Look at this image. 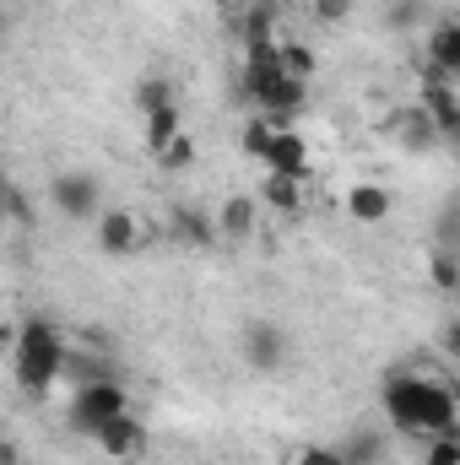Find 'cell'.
Masks as SVG:
<instances>
[{
  "label": "cell",
  "mask_w": 460,
  "mask_h": 465,
  "mask_svg": "<svg viewBox=\"0 0 460 465\" xmlns=\"http://www.w3.org/2000/svg\"><path fill=\"white\" fill-rule=\"evenodd\" d=\"M428 65L445 71V76H460V22H434L428 27Z\"/></svg>",
  "instance_id": "4fadbf2b"
},
{
  "label": "cell",
  "mask_w": 460,
  "mask_h": 465,
  "mask_svg": "<svg viewBox=\"0 0 460 465\" xmlns=\"http://www.w3.org/2000/svg\"><path fill=\"white\" fill-rule=\"evenodd\" d=\"M135 243H141V223L130 212H104L98 217V249L104 254H130Z\"/></svg>",
  "instance_id": "7c38bea8"
},
{
  "label": "cell",
  "mask_w": 460,
  "mask_h": 465,
  "mask_svg": "<svg viewBox=\"0 0 460 465\" xmlns=\"http://www.w3.org/2000/svg\"><path fill=\"white\" fill-rule=\"evenodd\" d=\"M125 411H130V395H125V384H119V379H87V384H76L65 422H71V433L98 439V433H104L115 417H125Z\"/></svg>",
  "instance_id": "3957f363"
},
{
  "label": "cell",
  "mask_w": 460,
  "mask_h": 465,
  "mask_svg": "<svg viewBox=\"0 0 460 465\" xmlns=\"http://www.w3.org/2000/svg\"><path fill=\"white\" fill-rule=\"evenodd\" d=\"M174 104V82L168 76H141L135 82V109L141 114H157V109H168Z\"/></svg>",
  "instance_id": "7402d4cb"
},
{
  "label": "cell",
  "mask_w": 460,
  "mask_h": 465,
  "mask_svg": "<svg viewBox=\"0 0 460 465\" xmlns=\"http://www.w3.org/2000/svg\"><path fill=\"white\" fill-rule=\"evenodd\" d=\"M390 212H395V195H390L385 184H352V190H346V217H352V223L379 228Z\"/></svg>",
  "instance_id": "30bf717a"
},
{
  "label": "cell",
  "mask_w": 460,
  "mask_h": 465,
  "mask_svg": "<svg viewBox=\"0 0 460 465\" xmlns=\"http://www.w3.org/2000/svg\"><path fill=\"white\" fill-rule=\"evenodd\" d=\"M271 141H276V124L265 114H255L244 124V135H238V146H244V157H255V163H265L271 157Z\"/></svg>",
  "instance_id": "ffe728a7"
},
{
  "label": "cell",
  "mask_w": 460,
  "mask_h": 465,
  "mask_svg": "<svg viewBox=\"0 0 460 465\" xmlns=\"http://www.w3.org/2000/svg\"><path fill=\"white\" fill-rule=\"evenodd\" d=\"M293 465H342V450H331V444H304Z\"/></svg>",
  "instance_id": "f1b7e54d"
},
{
  "label": "cell",
  "mask_w": 460,
  "mask_h": 465,
  "mask_svg": "<svg viewBox=\"0 0 460 465\" xmlns=\"http://www.w3.org/2000/svg\"><path fill=\"white\" fill-rule=\"evenodd\" d=\"M174 135H185V119H179V104H168V109H157V114H146V146L152 152H163Z\"/></svg>",
  "instance_id": "d6986e66"
},
{
  "label": "cell",
  "mask_w": 460,
  "mask_h": 465,
  "mask_svg": "<svg viewBox=\"0 0 460 465\" xmlns=\"http://www.w3.org/2000/svg\"><path fill=\"white\" fill-rule=\"evenodd\" d=\"M423 465H460V428L434 433V439H428V455H423Z\"/></svg>",
  "instance_id": "cb8c5ba5"
},
{
  "label": "cell",
  "mask_w": 460,
  "mask_h": 465,
  "mask_svg": "<svg viewBox=\"0 0 460 465\" xmlns=\"http://www.w3.org/2000/svg\"><path fill=\"white\" fill-rule=\"evenodd\" d=\"M428 276H434L439 292H460V249H439V243H434V254H428Z\"/></svg>",
  "instance_id": "44dd1931"
},
{
  "label": "cell",
  "mask_w": 460,
  "mask_h": 465,
  "mask_svg": "<svg viewBox=\"0 0 460 465\" xmlns=\"http://www.w3.org/2000/svg\"><path fill=\"white\" fill-rule=\"evenodd\" d=\"M244 362H249L255 373H282V362H287V336H282V325L249 320V325H244Z\"/></svg>",
  "instance_id": "ba28073f"
},
{
  "label": "cell",
  "mask_w": 460,
  "mask_h": 465,
  "mask_svg": "<svg viewBox=\"0 0 460 465\" xmlns=\"http://www.w3.org/2000/svg\"><path fill=\"white\" fill-rule=\"evenodd\" d=\"M271 27H276V0H249L244 16H238L244 49H249V44H271Z\"/></svg>",
  "instance_id": "e0dca14e"
},
{
  "label": "cell",
  "mask_w": 460,
  "mask_h": 465,
  "mask_svg": "<svg viewBox=\"0 0 460 465\" xmlns=\"http://www.w3.org/2000/svg\"><path fill=\"white\" fill-rule=\"evenodd\" d=\"M65 341H60V331L38 314V320H22V331H16V384L22 390H33V395H44L60 373H65Z\"/></svg>",
  "instance_id": "7a4b0ae2"
},
{
  "label": "cell",
  "mask_w": 460,
  "mask_h": 465,
  "mask_svg": "<svg viewBox=\"0 0 460 465\" xmlns=\"http://www.w3.org/2000/svg\"><path fill=\"white\" fill-rule=\"evenodd\" d=\"M174 232L185 238V243H217V217H206L201 206H174Z\"/></svg>",
  "instance_id": "ac0fdd59"
},
{
  "label": "cell",
  "mask_w": 460,
  "mask_h": 465,
  "mask_svg": "<svg viewBox=\"0 0 460 465\" xmlns=\"http://www.w3.org/2000/svg\"><path fill=\"white\" fill-rule=\"evenodd\" d=\"M217 232H223L228 243H244V238L255 232V201H249V195H228L223 212H217Z\"/></svg>",
  "instance_id": "9a60e30c"
},
{
  "label": "cell",
  "mask_w": 460,
  "mask_h": 465,
  "mask_svg": "<svg viewBox=\"0 0 460 465\" xmlns=\"http://www.w3.org/2000/svg\"><path fill=\"white\" fill-rule=\"evenodd\" d=\"M228 5H238V0H228ZM244 5H249V0H244Z\"/></svg>",
  "instance_id": "4dcf8cb0"
},
{
  "label": "cell",
  "mask_w": 460,
  "mask_h": 465,
  "mask_svg": "<svg viewBox=\"0 0 460 465\" xmlns=\"http://www.w3.org/2000/svg\"><path fill=\"white\" fill-rule=\"evenodd\" d=\"M260 201H265L271 212H282V217H298V212H304V179L265 173V184H260Z\"/></svg>",
  "instance_id": "5bb4252c"
},
{
  "label": "cell",
  "mask_w": 460,
  "mask_h": 465,
  "mask_svg": "<svg viewBox=\"0 0 460 465\" xmlns=\"http://www.w3.org/2000/svg\"><path fill=\"white\" fill-rule=\"evenodd\" d=\"M265 173H287V179H309V146L298 130H276L271 141V157H265Z\"/></svg>",
  "instance_id": "8fae6325"
},
{
  "label": "cell",
  "mask_w": 460,
  "mask_h": 465,
  "mask_svg": "<svg viewBox=\"0 0 460 465\" xmlns=\"http://www.w3.org/2000/svg\"><path fill=\"white\" fill-rule=\"evenodd\" d=\"M49 201H55V212L60 217H71V223H93L98 217V201H104V184H98V173H55L49 179Z\"/></svg>",
  "instance_id": "277c9868"
},
{
  "label": "cell",
  "mask_w": 460,
  "mask_h": 465,
  "mask_svg": "<svg viewBox=\"0 0 460 465\" xmlns=\"http://www.w3.org/2000/svg\"><path fill=\"white\" fill-rule=\"evenodd\" d=\"M282 60H287V76H298V82L315 76V49H309V44H287Z\"/></svg>",
  "instance_id": "484cf974"
},
{
  "label": "cell",
  "mask_w": 460,
  "mask_h": 465,
  "mask_svg": "<svg viewBox=\"0 0 460 465\" xmlns=\"http://www.w3.org/2000/svg\"><path fill=\"white\" fill-rule=\"evenodd\" d=\"M5 212H11V223H16V228H33V206H27V190H22V184H11V190H5Z\"/></svg>",
  "instance_id": "4316f807"
},
{
  "label": "cell",
  "mask_w": 460,
  "mask_h": 465,
  "mask_svg": "<svg viewBox=\"0 0 460 465\" xmlns=\"http://www.w3.org/2000/svg\"><path fill=\"white\" fill-rule=\"evenodd\" d=\"M352 5H357V0H315V22L336 27V22H346V16H352Z\"/></svg>",
  "instance_id": "83f0119b"
},
{
  "label": "cell",
  "mask_w": 460,
  "mask_h": 465,
  "mask_svg": "<svg viewBox=\"0 0 460 465\" xmlns=\"http://www.w3.org/2000/svg\"><path fill=\"white\" fill-rule=\"evenodd\" d=\"M439 341H445V351L460 362V320H450V325H445V336H439Z\"/></svg>",
  "instance_id": "f546056e"
},
{
  "label": "cell",
  "mask_w": 460,
  "mask_h": 465,
  "mask_svg": "<svg viewBox=\"0 0 460 465\" xmlns=\"http://www.w3.org/2000/svg\"><path fill=\"white\" fill-rule=\"evenodd\" d=\"M385 22H390L395 33L417 27V22H423V0H385Z\"/></svg>",
  "instance_id": "d4e9b609"
},
{
  "label": "cell",
  "mask_w": 460,
  "mask_h": 465,
  "mask_svg": "<svg viewBox=\"0 0 460 465\" xmlns=\"http://www.w3.org/2000/svg\"><path fill=\"white\" fill-rule=\"evenodd\" d=\"M98 450H104L109 460H119V465H135V460H146L152 433H146V422H141L135 411H125V417H115V422L98 433Z\"/></svg>",
  "instance_id": "52a82bcc"
},
{
  "label": "cell",
  "mask_w": 460,
  "mask_h": 465,
  "mask_svg": "<svg viewBox=\"0 0 460 465\" xmlns=\"http://www.w3.org/2000/svg\"><path fill=\"white\" fill-rule=\"evenodd\" d=\"M336 450H342V465H379V460H385V433L357 428V433H346Z\"/></svg>",
  "instance_id": "2e32d148"
},
{
  "label": "cell",
  "mask_w": 460,
  "mask_h": 465,
  "mask_svg": "<svg viewBox=\"0 0 460 465\" xmlns=\"http://www.w3.org/2000/svg\"><path fill=\"white\" fill-rule=\"evenodd\" d=\"M282 82H287V60H282V49H276V44H249V49H244V98L260 109Z\"/></svg>",
  "instance_id": "5b68a950"
},
{
  "label": "cell",
  "mask_w": 460,
  "mask_h": 465,
  "mask_svg": "<svg viewBox=\"0 0 460 465\" xmlns=\"http://www.w3.org/2000/svg\"><path fill=\"white\" fill-rule=\"evenodd\" d=\"M152 157H157V168H163V173H179V168H190V163H195V141H190V135H174V141H168L163 152H152Z\"/></svg>",
  "instance_id": "603a6c76"
},
{
  "label": "cell",
  "mask_w": 460,
  "mask_h": 465,
  "mask_svg": "<svg viewBox=\"0 0 460 465\" xmlns=\"http://www.w3.org/2000/svg\"><path fill=\"white\" fill-rule=\"evenodd\" d=\"M428 114H434V124H439V135L445 141H460V98L450 93V76L445 71H423V98H417Z\"/></svg>",
  "instance_id": "9c48e42d"
},
{
  "label": "cell",
  "mask_w": 460,
  "mask_h": 465,
  "mask_svg": "<svg viewBox=\"0 0 460 465\" xmlns=\"http://www.w3.org/2000/svg\"><path fill=\"white\" fill-rule=\"evenodd\" d=\"M385 135H390L395 146H406V152H434V146L445 141V135H439V124H434V114H428L423 104H401V109H390Z\"/></svg>",
  "instance_id": "8992f818"
},
{
  "label": "cell",
  "mask_w": 460,
  "mask_h": 465,
  "mask_svg": "<svg viewBox=\"0 0 460 465\" xmlns=\"http://www.w3.org/2000/svg\"><path fill=\"white\" fill-rule=\"evenodd\" d=\"M385 411L401 433H445L460 422V395L439 379H423V373H385Z\"/></svg>",
  "instance_id": "6da1fadb"
}]
</instances>
